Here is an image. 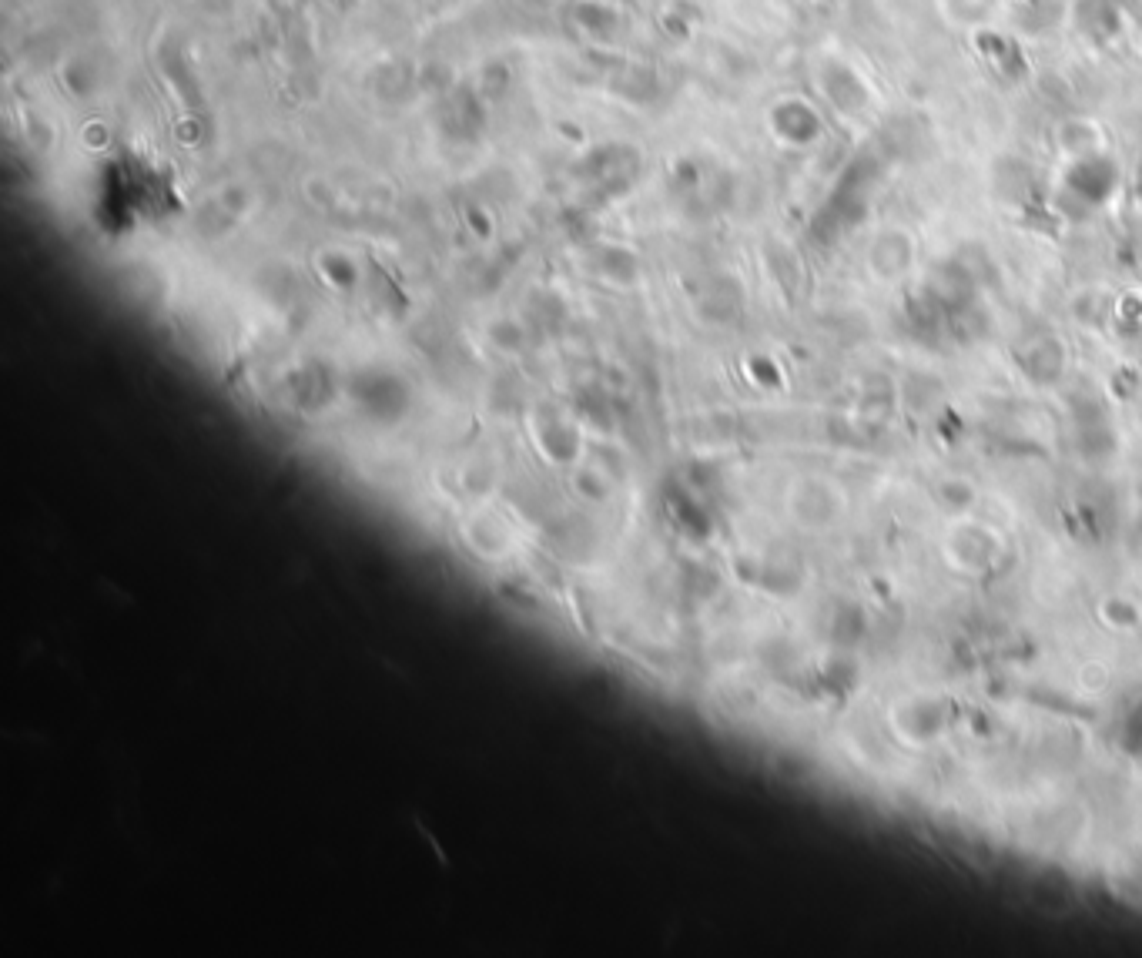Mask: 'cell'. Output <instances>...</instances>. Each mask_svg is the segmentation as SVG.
<instances>
[{
	"mask_svg": "<svg viewBox=\"0 0 1142 958\" xmlns=\"http://www.w3.org/2000/svg\"><path fill=\"white\" fill-rule=\"evenodd\" d=\"M777 131L788 134L791 141H811L814 134H821V118L814 114L808 104L791 101V108L784 104L781 118H777Z\"/></svg>",
	"mask_w": 1142,
	"mask_h": 958,
	"instance_id": "obj_1",
	"label": "cell"
}]
</instances>
